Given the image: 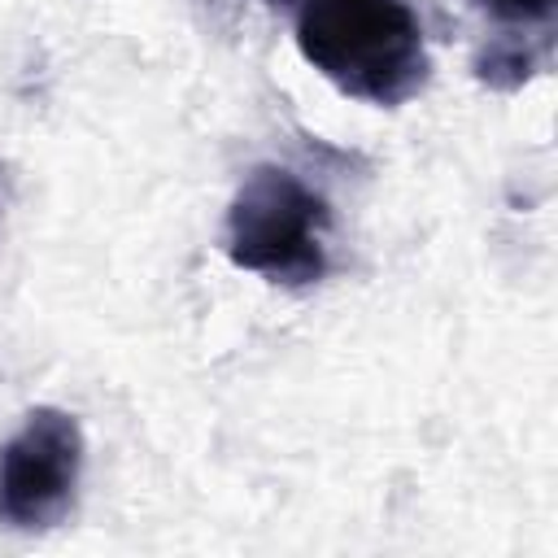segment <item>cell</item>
Here are the masks:
<instances>
[{
	"label": "cell",
	"instance_id": "obj_3",
	"mask_svg": "<svg viewBox=\"0 0 558 558\" xmlns=\"http://www.w3.org/2000/svg\"><path fill=\"white\" fill-rule=\"evenodd\" d=\"M78 480V418L57 405H35L0 445V523L9 532H52L74 510Z\"/></svg>",
	"mask_w": 558,
	"mask_h": 558
},
{
	"label": "cell",
	"instance_id": "obj_5",
	"mask_svg": "<svg viewBox=\"0 0 558 558\" xmlns=\"http://www.w3.org/2000/svg\"><path fill=\"white\" fill-rule=\"evenodd\" d=\"M480 13H488L493 22H501V26H510L506 35H514V31H523V26H541V31H549V22H554V9H558V0H471Z\"/></svg>",
	"mask_w": 558,
	"mask_h": 558
},
{
	"label": "cell",
	"instance_id": "obj_1",
	"mask_svg": "<svg viewBox=\"0 0 558 558\" xmlns=\"http://www.w3.org/2000/svg\"><path fill=\"white\" fill-rule=\"evenodd\" d=\"M292 39L340 96L362 105L397 109L432 78L427 35L405 0H296Z\"/></svg>",
	"mask_w": 558,
	"mask_h": 558
},
{
	"label": "cell",
	"instance_id": "obj_4",
	"mask_svg": "<svg viewBox=\"0 0 558 558\" xmlns=\"http://www.w3.org/2000/svg\"><path fill=\"white\" fill-rule=\"evenodd\" d=\"M536 70H541V52L523 35H497L475 57V78L493 92H519Z\"/></svg>",
	"mask_w": 558,
	"mask_h": 558
},
{
	"label": "cell",
	"instance_id": "obj_2",
	"mask_svg": "<svg viewBox=\"0 0 558 558\" xmlns=\"http://www.w3.org/2000/svg\"><path fill=\"white\" fill-rule=\"evenodd\" d=\"M331 205L296 170L262 161L227 205L222 248L240 270L279 288H314L327 275Z\"/></svg>",
	"mask_w": 558,
	"mask_h": 558
}]
</instances>
